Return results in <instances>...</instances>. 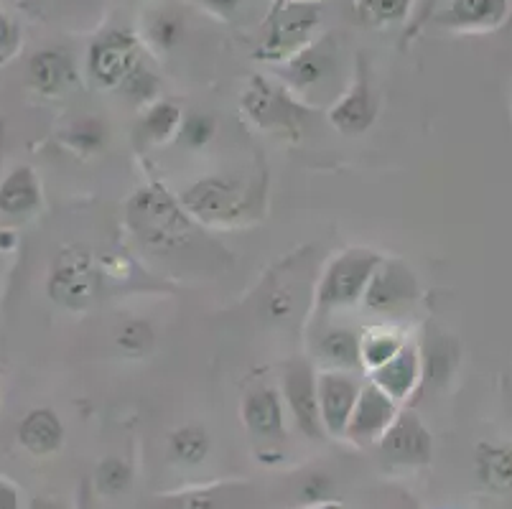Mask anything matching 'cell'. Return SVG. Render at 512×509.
Returning <instances> with one entry per match:
<instances>
[{"label":"cell","instance_id":"6da1fadb","mask_svg":"<svg viewBox=\"0 0 512 509\" xmlns=\"http://www.w3.org/2000/svg\"><path fill=\"white\" fill-rule=\"evenodd\" d=\"M184 212L209 227H232L260 217L263 189L237 176H204L179 194Z\"/></svg>","mask_w":512,"mask_h":509},{"label":"cell","instance_id":"7a4b0ae2","mask_svg":"<svg viewBox=\"0 0 512 509\" xmlns=\"http://www.w3.org/2000/svg\"><path fill=\"white\" fill-rule=\"evenodd\" d=\"M125 219L136 240L158 252L186 245L194 235V219L184 212L179 196L161 184H146L133 191Z\"/></svg>","mask_w":512,"mask_h":509},{"label":"cell","instance_id":"3957f363","mask_svg":"<svg viewBox=\"0 0 512 509\" xmlns=\"http://www.w3.org/2000/svg\"><path fill=\"white\" fill-rule=\"evenodd\" d=\"M380 252L367 247H349L337 252L319 275L314 291V311L319 316H334L339 311L362 303L372 273L380 263Z\"/></svg>","mask_w":512,"mask_h":509},{"label":"cell","instance_id":"277c9868","mask_svg":"<svg viewBox=\"0 0 512 509\" xmlns=\"http://www.w3.org/2000/svg\"><path fill=\"white\" fill-rule=\"evenodd\" d=\"M276 74L278 82L299 97L304 105L324 95H334L337 100L344 92L339 49L332 36H316L309 46L278 64Z\"/></svg>","mask_w":512,"mask_h":509},{"label":"cell","instance_id":"5b68a950","mask_svg":"<svg viewBox=\"0 0 512 509\" xmlns=\"http://www.w3.org/2000/svg\"><path fill=\"white\" fill-rule=\"evenodd\" d=\"M321 26V8L316 0H276L263 23V44L260 59L283 64L296 51L316 39Z\"/></svg>","mask_w":512,"mask_h":509},{"label":"cell","instance_id":"8992f818","mask_svg":"<svg viewBox=\"0 0 512 509\" xmlns=\"http://www.w3.org/2000/svg\"><path fill=\"white\" fill-rule=\"evenodd\" d=\"M242 110L258 128L283 135H301L309 120V105L286 90L281 82L253 77L242 92Z\"/></svg>","mask_w":512,"mask_h":509},{"label":"cell","instance_id":"52a82bcc","mask_svg":"<svg viewBox=\"0 0 512 509\" xmlns=\"http://www.w3.org/2000/svg\"><path fill=\"white\" fill-rule=\"evenodd\" d=\"M143 64V41L125 28H107L87 49L85 69L102 90H120L125 79Z\"/></svg>","mask_w":512,"mask_h":509},{"label":"cell","instance_id":"ba28073f","mask_svg":"<svg viewBox=\"0 0 512 509\" xmlns=\"http://www.w3.org/2000/svg\"><path fill=\"white\" fill-rule=\"evenodd\" d=\"M418 298H421V283L411 265L400 258H380L360 306L375 316L403 319L416 308Z\"/></svg>","mask_w":512,"mask_h":509},{"label":"cell","instance_id":"9c48e42d","mask_svg":"<svg viewBox=\"0 0 512 509\" xmlns=\"http://www.w3.org/2000/svg\"><path fill=\"white\" fill-rule=\"evenodd\" d=\"M97 291H100V273L90 252L82 247H64L51 263L46 278V293L51 301L77 314L92 306Z\"/></svg>","mask_w":512,"mask_h":509},{"label":"cell","instance_id":"30bf717a","mask_svg":"<svg viewBox=\"0 0 512 509\" xmlns=\"http://www.w3.org/2000/svg\"><path fill=\"white\" fill-rule=\"evenodd\" d=\"M281 395L291 413L293 423L299 426L311 441H321L327 436L319 415V370L311 359H291L283 367Z\"/></svg>","mask_w":512,"mask_h":509},{"label":"cell","instance_id":"8fae6325","mask_svg":"<svg viewBox=\"0 0 512 509\" xmlns=\"http://www.w3.org/2000/svg\"><path fill=\"white\" fill-rule=\"evenodd\" d=\"M375 446L388 466L416 469L428 466L434 459V436L411 410H400Z\"/></svg>","mask_w":512,"mask_h":509},{"label":"cell","instance_id":"7c38bea8","mask_svg":"<svg viewBox=\"0 0 512 509\" xmlns=\"http://www.w3.org/2000/svg\"><path fill=\"white\" fill-rule=\"evenodd\" d=\"M367 72L370 69L365 67V59H357L355 79H352V84L344 87L342 95L329 107V123H332V128L337 133L349 135V138L367 133L377 118V97L372 92V82Z\"/></svg>","mask_w":512,"mask_h":509},{"label":"cell","instance_id":"4fadbf2b","mask_svg":"<svg viewBox=\"0 0 512 509\" xmlns=\"http://www.w3.org/2000/svg\"><path fill=\"white\" fill-rule=\"evenodd\" d=\"M362 385L365 380L357 372L319 370V415L327 436H344V428L355 410Z\"/></svg>","mask_w":512,"mask_h":509},{"label":"cell","instance_id":"5bb4252c","mask_svg":"<svg viewBox=\"0 0 512 509\" xmlns=\"http://www.w3.org/2000/svg\"><path fill=\"white\" fill-rule=\"evenodd\" d=\"M398 413L400 405L393 398H388L383 390H377L372 382H365L342 438L355 443V446H372L388 431V426Z\"/></svg>","mask_w":512,"mask_h":509},{"label":"cell","instance_id":"9a60e30c","mask_svg":"<svg viewBox=\"0 0 512 509\" xmlns=\"http://www.w3.org/2000/svg\"><path fill=\"white\" fill-rule=\"evenodd\" d=\"M360 329L347 324H327L316 331L311 342V362L319 364L321 370L337 372H357L362 375L360 357Z\"/></svg>","mask_w":512,"mask_h":509},{"label":"cell","instance_id":"2e32d148","mask_svg":"<svg viewBox=\"0 0 512 509\" xmlns=\"http://www.w3.org/2000/svg\"><path fill=\"white\" fill-rule=\"evenodd\" d=\"M242 423L258 441L278 443L286 436V403L281 390L258 385L242 398Z\"/></svg>","mask_w":512,"mask_h":509},{"label":"cell","instance_id":"e0dca14e","mask_svg":"<svg viewBox=\"0 0 512 509\" xmlns=\"http://www.w3.org/2000/svg\"><path fill=\"white\" fill-rule=\"evenodd\" d=\"M370 382L398 405L408 403L423 382V357L416 344L408 342L388 364L370 372Z\"/></svg>","mask_w":512,"mask_h":509},{"label":"cell","instance_id":"ac0fdd59","mask_svg":"<svg viewBox=\"0 0 512 509\" xmlns=\"http://www.w3.org/2000/svg\"><path fill=\"white\" fill-rule=\"evenodd\" d=\"M26 77H29L34 92L44 97H57L64 95L77 79V64L67 49L49 46V49H41L31 56Z\"/></svg>","mask_w":512,"mask_h":509},{"label":"cell","instance_id":"d6986e66","mask_svg":"<svg viewBox=\"0 0 512 509\" xmlns=\"http://www.w3.org/2000/svg\"><path fill=\"white\" fill-rule=\"evenodd\" d=\"M16 436L26 454H31L34 459H46V456L62 451L67 431H64L62 418L54 410L34 408L21 418Z\"/></svg>","mask_w":512,"mask_h":509},{"label":"cell","instance_id":"ffe728a7","mask_svg":"<svg viewBox=\"0 0 512 509\" xmlns=\"http://www.w3.org/2000/svg\"><path fill=\"white\" fill-rule=\"evenodd\" d=\"M510 11V0H449L446 11L439 16V23L451 31L482 34L502 26Z\"/></svg>","mask_w":512,"mask_h":509},{"label":"cell","instance_id":"44dd1931","mask_svg":"<svg viewBox=\"0 0 512 509\" xmlns=\"http://www.w3.org/2000/svg\"><path fill=\"white\" fill-rule=\"evenodd\" d=\"M44 204V189L31 166L11 168L0 179V214L13 219H26Z\"/></svg>","mask_w":512,"mask_h":509},{"label":"cell","instance_id":"7402d4cb","mask_svg":"<svg viewBox=\"0 0 512 509\" xmlns=\"http://www.w3.org/2000/svg\"><path fill=\"white\" fill-rule=\"evenodd\" d=\"M408 344V336L393 324H375L362 329L360 334V357L362 372H375L377 367L388 364L400 349Z\"/></svg>","mask_w":512,"mask_h":509},{"label":"cell","instance_id":"603a6c76","mask_svg":"<svg viewBox=\"0 0 512 509\" xmlns=\"http://www.w3.org/2000/svg\"><path fill=\"white\" fill-rule=\"evenodd\" d=\"M245 489L237 484H214L207 489H189V492L174 494V497L161 499L156 509H237L242 502Z\"/></svg>","mask_w":512,"mask_h":509},{"label":"cell","instance_id":"cb8c5ba5","mask_svg":"<svg viewBox=\"0 0 512 509\" xmlns=\"http://www.w3.org/2000/svg\"><path fill=\"white\" fill-rule=\"evenodd\" d=\"M479 482L492 492H512V446L505 443H482L477 451Z\"/></svg>","mask_w":512,"mask_h":509},{"label":"cell","instance_id":"d4e9b609","mask_svg":"<svg viewBox=\"0 0 512 509\" xmlns=\"http://www.w3.org/2000/svg\"><path fill=\"white\" fill-rule=\"evenodd\" d=\"M184 112L179 105L169 100H156L143 107V115L138 118V135L146 143H169L179 135Z\"/></svg>","mask_w":512,"mask_h":509},{"label":"cell","instance_id":"484cf974","mask_svg":"<svg viewBox=\"0 0 512 509\" xmlns=\"http://www.w3.org/2000/svg\"><path fill=\"white\" fill-rule=\"evenodd\" d=\"M146 44L156 51H174L186 36V18L174 8H158L143 23Z\"/></svg>","mask_w":512,"mask_h":509},{"label":"cell","instance_id":"4316f807","mask_svg":"<svg viewBox=\"0 0 512 509\" xmlns=\"http://www.w3.org/2000/svg\"><path fill=\"white\" fill-rule=\"evenodd\" d=\"M212 451V438L202 426H181L169 436V456L184 466H199Z\"/></svg>","mask_w":512,"mask_h":509},{"label":"cell","instance_id":"83f0119b","mask_svg":"<svg viewBox=\"0 0 512 509\" xmlns=\"http://www.w3.org/2000/svg\"><path fill=\"white\" fill-rule=\"evenodd\" d=\"M107 138H110V125L97 115H82V118L72 120L69 128L64 130L67 146L77 153H85V156L100 153L107 146Z\"/></svg>","mask_w":512,"mask_h":509},{"label":"cell","instance_id":"f1b7e54d","mask_svg":"<svg viewBox=\"0 0 512 509\" xmlns=\"http://www.w3.org/2000/svg\"><path fill=\"white\" fill-rule=\"evenodd\" d=\"M411 6L413 0H355V16L370 28H390L406 21Z\"/></svg>","mask_w":512,"mask_h":509},{"label":"cell","instance_id":"f546056e","mask_svg":"<svg viewBox=\"0 0 512 509\" xmlns=\"http://www.w3.org/2000/svg\"><path fill=\"white\" fill-rule=\"evenodd\" d=\"M115 344L128 357H146L156 344V331L148 319H125L115 329Z\"/></svg>","mask_w":512,"mask_h":509},{"label":"cell","instance_id":"4dcf8cb0","mask_svg":"<svg viewBox=\"0 0 512 509\" xmlns=\"http://www.w3.org/2000/svg\"><path fill=\"white\" fill-rule=\"evenodd\" d=\"M95 484L105 497H120L133 487V466L120 456H107L97 464Z\"/></svg>","mask_w":512,"mask_h":509},{"label":"cell","instance_id":"1f68e13d","mask_svg":"<svg viewBox=\"0 0 512 509\" xmlns=\"http://www.w3.org/2000/svg\"><path fill=\"white\" fill-rule=\"evenodd\" d=\"M214 135H217V118L214 115H209V112H189L181 120V128L176 138L189 151H202V148H207L212 143Z\"/></svg>","mask_w":512,"mask_h":509},{"label":"cell","instance_id":"d6a6232c","mask_svg":"<svg viewBox=\"0 0 512 509\" xmlns=\"http://www.w3.org/2000/svg\"><path fill=\"white\" fill-rule=\"evenodd\" d=\"M118 92L120 95L128 97L133 105L146 107V105H151V102L158 100V92H161V79H158V74L153 72L146 62H143L136 72L125 79L123 87H120Z\"/></svg>","mask_w":512,"mask_h":509},{"label":"cell","instance_id":"836d02e7","mask_svg":"<svg viewBox=\"0 0 512 509\" xmlns=\"http://www.w3.org/2000/svg\"><path fill=\"white\" fill-rule=\"evenodd\" d=\"M334 494V479L327 471H309L299 484L301 504H321L329 502Z\"/></svg>","mask_w":512,"mask_h":509},{"label":"cell","instance_id":"e575fe53","mask_svg":"<svg viewBox=\"0 0 512 509\" xmlns=\"http://www.w3.org/2000/svg\"><path fill=\"white\" fill-rule=\"evenodd\" d=\"M21 44V26L8 13L0 11V67L11 62V59H16L18 51H21Z\"/></svg>","mask_w":512,"mask_h":509},{"label":"cell","instance_id":"d590c367","mask_svg":"<svg viewBox=\"0 0 512 509\" xmlns=\"http://www.w3.org/2000/svg\"><path fill=\"white\" fill-rule=\"evenodd\" d=\"M0 509H21V489L6 476H0Z\"/></svg>","mask_w":512,"mask_h":509},{"label":"cell","instance_id":"8d00e7d4","mask_svg":"<svg viewBox=\"0 0 512 509\" xmlns=\"http://www.w3.org/2000/svg\"><path fill=\"white\" fill-rule=\"evenodd\" d=\"M207 6L220 16H232L242 6V0H207Z\"/></svg>","mask_w":512,"mask_h":509},{"label":"cell","instance_id":"74e56055","mask_svg":"<svg viewBox=\"0 0 512 509\" xmlns=\"http://www.w3.org/2000/svg\"><path fill=\"white\" fill-rule=\"evenodd\" d=\"M29 509H69L67 504L62 502V499H57V497H36V499H31V507Z\"/></svg>","mask_w":512,"mask_h":509},{"label":"cell","instance_id":"f35d334b","mask_svg":"<svg viewBox=\"0 0 512 509\" xmlns=\"http://www.w3.org/2000/svg\"><path fill=\"white\" fill-rule=\"evenodd\" d=\"M316 3H319V0H316Z\"/></svg>","mask_w":512,"mask_h":509}]
</instances>
